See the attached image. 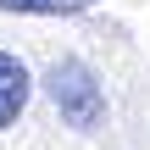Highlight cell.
<instances>
[{
  "instance_id": "3957f363",
  "label": "cell",
  "mask_w": 150,
  "mask_h": 150,
  "mask_svg": "<svg viewBox=\"0 0 150 150\" xmlns=\"http://www.w3.org/2000/svg\"><path fill=\"white\" fill-rule=\"evenodd\" d=\"M100 0H0V11H28V17H78Z\"/></svg>"
},
{
  "instance_id": "7a4b0ae2",
  "label": "cell",
  "mask_w": 150,
  "mask_h": 150,
  "mask_svg": "<svg viewBox=\"0 0 150 150\" xmlns=\"http://www.w3.org/2000/svg\"><path fill=\"white\" fill-rule=\"evenodd\" d=\"M28 95H33V78H28V67H22L11 50H0V134H6V128L22 117Z\"/></svg>"
},
{
  "instance_id": "6da1fadb",
  "label": "cell",
  "mask_w": 150,
  "mask_h": 150,
  "mask_svg": "<svg viewBox=\"0 0 150 150\" xmlns=\"http://www.w3.org/2000/svg\"><path fill=\"white\" fill-rule=\"evenodd\" d=\"M45 89H50L56 111H61L78 134H89V128H100V122H106V89H100V78H95L78 56L56 61V67L45 72Z\"/></svg>"
}]
</instances>
